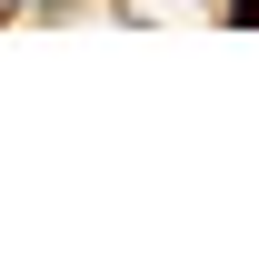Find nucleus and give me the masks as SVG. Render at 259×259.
I'll return each instance as SVG.
<instances>
[{
	"label": "nucleus",
	"mask_w": 259,
	"mask_h": 259,
	"mask_svg": "<svg viewBox=\"0 0 259 259\" xmlns=\"http://www.w3.org/2000/svg\"><path fill=\"white\" fill-rule=\"evenodd\" d=\"M229 20H239V30H259V0H229Z\"/></svg>",
	"instance_id": "f257e3e1"
}]
</instances>
